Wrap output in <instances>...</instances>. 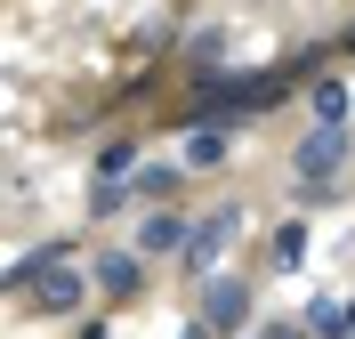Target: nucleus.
Instances as JSON below:
<instances>
[{
    "label": "nucleus",
    "instance_id": "nucleus-1",
    "mask_svg": "<svg viewBox=\"0 0 355 339\" xmlns=\"http://www.w3.org/2000/svg\"><path fill=\"white\" fill-rule=\"evenodd\" d=\"M243 218H250V210H234V202H226V210H210L202 226H186V243H178V259H186V275H194V283H202V275H218V259L234 250Z\"/></svg>",
    "mask_w": 355,
    "mask_h": 339
},
{
    "label": "nucleus",
    "instance_id": "nucleus-2",
    "mask_svg": "<svg viewBox=\"0 0 355 339\" xmlns=\"http://www.w3.org/2000/svg\"><path fill=\"white\" fill-rule=\"evenodd\" d=\"M299 186H323V178H339L347 170V121H315L307 137H299Z\"/></svg>",
    "mask_w": 355,
    "mask_h": 339
},
{
    "label": "nucleus",
    "instance_id": "nucleus-3",
    "mask_svg": "<svg viewBox=\"0 0 355 339\" xmlns=\"http://www.w3.org/2000/svg\"><path fill=\"white\" fill-rule=\"evenodd\" d=\"M81 299H89V275L73 267V259H49V267L33 275V307H41V315H73Z\"/></svg>",
    "mask_w": 355,
    "mask_h": 339
},
{
    "label": "nucleus",
    "instance_id": "nucleus-4",
    "mask_svg": "<svg viewBox=\"0 0 355 339\" xmlns=\"http://www.w3.org/2000/svg\"><path fill=\"white\" fill-rule=\"evenodd\" d=\"M275 97H283V89H275L266 73H259V81H202V113H210V121H226L234 105H275Z\"/></svg>",
    "mask_w": 355,
    "mask_h": 339
},
{
    "label": "nucleus",
    "instance_id": "nucleus-5",
    "mask_svg": "<svg viewBox=\"0 0 355 339\" xmlns=\"http://www.w3.org/2000/svg\"><path fill=\"white\" fill-rule=\"evenodd\" d=\"M137 283H146V259L137 250H105L89 267V291H105V299H137Z\"/></svg>",
    "mask_w": 355,
    "mask_h": 339
},
{
    "label": "nucleus",
    "instance_id": "nucleus-6",
    "mask_svg": "<svg viewBox=\"0 0 355 339\" xmlns=\"http://www.w3.org/2000/svg\"><path fill=\"white\" fill-rule=\"evenodd\" d=\"M243 315H250V283H234V275H210V299H202V323H210V331H234Z\"/></svg>",
    "mask_w": 355,
    "mask_h": 339
},
{
    "label": "nucleus",
    "instance_id": "nucleus-7",
    "mask_svg": "<svg viewBox=\"0 0 355 339\" xmlns=\"http://www.w3.org/2000/svg\"><path fill=\"white\" fill-rule=\"evenodd\" d=\"M226 146H234V137H226V121H202V130H186L178 162H186V170H218V162H226Z\"/></svg>",
    "mask_w": 355,
    "mask_h": 339
},
{
    "label": "nucleus",
    "instance_id": "nucleus-8",
    "mask_svg": "<svg viewBox=\"0 0 355 339\" xmlns=\"http://www.w3.org/2000/svg\"><path fill=\"white\" fill-rule=\"evenodd\" d=\"M121 194H130V202H170V194H178V170H162V162H154V170H130Z\"/></svg>",
    "mask_w": 355,
    "mask_h": 339
},
{
    "label": "nucleus",
    "instance_id": "nucleus-9",
    "mask_svg": "<svg viewBox=\"0 0 355 339\" xmlns=\"http://www.w3.org/2000/svg\"><path fill=\"white\" fill-rule=\"evenodd\" d=\"M186 243V218H178V210H154V218L137 226V259H146V250H178Z\"/></svg>",
    "mask_w": 355,
    "mask_h": 339
},
{
    "label": "nucleus",
    "instance_id": "nucleus-10",
    "mask_svg": "<svg viewBox=\"0 0 355 339\" xmlns=\"http://www.w3.org/2000/svg\"><path fill=\"white\" fill-rule=\"evenodd\" d=\"M266 259H275V267H299V259H307V226H299V218H291V226H275V250H266Z\"/></svg>",
    "mask_w": 355,
    "mask_h": 339
},
{
    "label": "nucleus",
    "instance_id": "nucleus-11",
    "mask_svg": "<svg viewBox=\"0 0 355 339\" xmlns=\"http://www.w3.org/2000/svg\"><path fill=\"white\" fill-rule=\"evenodd\" d=\"M130 170H137V146H105V154H97V186L130 178Z\"/></svg>",
    "mask_w": 355,
    "mask_h": 339
},
{
    "label": "nucleus",
    "instance_id": "nucleus-12",
    "mask_svg": "<svg viewBox=\"0 0 355 339\" xmlns=\"http://www.w3.org/2000/svg\"><path fill=\"white\" fill-rule=\"evenodd\" d=\"M307 331H323V339H347V315H339L331 299H315V307H307Z\"/></svg>",
    "mask_w": 355,
    "mask_h": 339
},
{
    "label": "nucleus",
    "instance_id": "nucleus-13",
    "mask_svg": "<svg viewBox=\"0 0 355 339\" xmlns=\"http://www.w3.org/2000/svg\"><path fill=\"white\" fill-rule=\"evenodd\" d=\"M315 121H347V89H339V81L315 89Z\"/></svg>",
    "mask_w": 355,
    "mask_h": 339
},
{
    "label": "nucleus",
    "instance_id": "nucleus-14",
    "mask_svg": "<svg viewBox=\"0 0 355 339\" xmlns=\"http://www.w3.org/2000/svg\"><path fill=\"white\" fill-rule=\"evenodd\" d=\"M81 339H105V323H81Z\"/></svg>",
    "mask_w": 355,
    "mask_h": 339
},
{
    "label": "nucleus",
    "instance_id": "nucleus-15",
    "mask_svg": "<svg viewBox=\"0 0 355 339\" xmlns=\"http://www.w3.org/2000/svg\"><path fill=\"white\" fill-rule=\"evenodd\" d=\"M339 315H347V331H355V307H339Z\"/></svg>",
    "mask_w": 355,
    "mask_h": 339
}]
</instances>
